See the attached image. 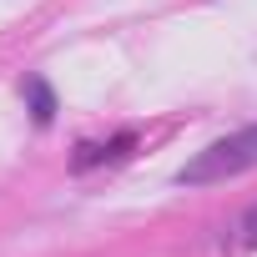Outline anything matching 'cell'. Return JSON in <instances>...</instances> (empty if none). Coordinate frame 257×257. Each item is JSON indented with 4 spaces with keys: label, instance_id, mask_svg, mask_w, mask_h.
I'll return each instance as SVG.
<instances>
[{
    "label": "cell",
    "instance_id": "6da1fadb",
    "mask_svg": "<svg viewBox=\"0 0 257 257\" xmlns=\"http://www.w3.org/2000/svg\"><path fill=\"white\" fill-rule=\"evenodd\" d=\"M252 167H257V126H242V132L212 142L207 152H197V157L177 172V182H182V187H207V182L242 177V172H252Z\"/></svg>",
    "mask_w": 257,
    "mask_h": 257
},
{
    "label": "cell",
    "instance_id": "7a4b0ae2",
    "mask_svg": "<svg viewBox=\"0 0 257 257\" xmlns=\"http://www.w3.org/2000/svg\"><path fill=\"white\" fill-rule=\"evenodd\" d=\"M26 91H31V106H36V121H51V111H56V101H51V91H46L41 81H31Z\"/></svg>",
    "mask_w": 257,
    "mask_h": 257
},
{
    "label": "cell",
    "instance_id": "3957f363",
    "mask_svg": "<svg viewBox=\"0 0 257 257\" xmlns=\"http://www.w3.org/2000/svg\"><path fill=\"white\" fill-rule=\"evenodd\" d=\"M247 242H257V212L247 217Z\"/></svg>",
    "mask_w": 257,
    "mask_h": 257
}]
</instances>
